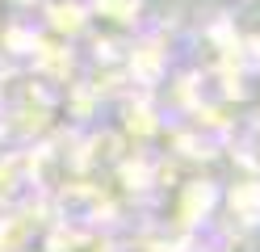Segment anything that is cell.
Instances as JSON below:
<instances>
[{
	"instance_id": "cell-1",
	"label": "cell",
	"mask_w": 260,
	"mask_h": 252,
	"mask_svg": "<svg viewBox=\"0 0 260 252\" xmlns=\"http://www.w3.org/2000/svg\"><path fill=\"white\" fill-rule=\"evenodd\" d=\"M243 30L260 34V0H256V5H248V13H243Z\"/></svg>"
}]
</instances>
